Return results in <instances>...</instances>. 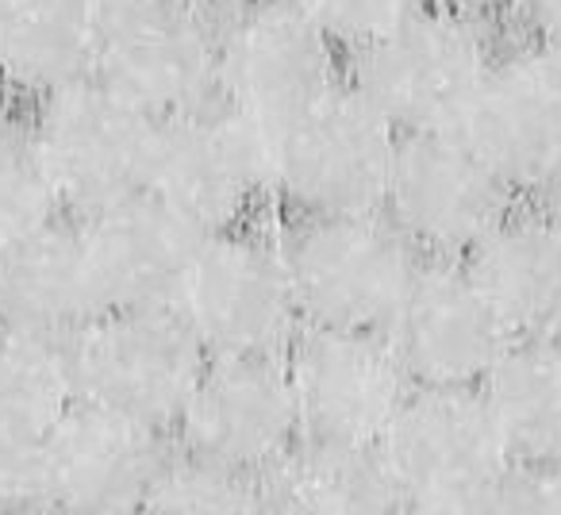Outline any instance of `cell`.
<instances>
[{"label":"cell","instance_id":"cell-16","mask_svg":"<svg viewBox=\"0 0 561 515\" xmlns=\"http://www.w3.org/2000/svg\"><path fill=\"white\" fill-rule=\"evenodd\" d=\"M170 450L165 431L78 400L43 443L50 512H147Z\"/></svg>","mask_w":561,"mask_h":515},{"label":"cell","instance_id":"cell-30","mask_svg":"<svg viewBox=\"0 0 561 515\" xmlns=\"http://www.w3.org/2000/svg\"><path fill=\"white\" fill-rule=\"evenodd\" d=\"M427 4L450 9L469 20H481V24H496L500 16H512L515 12V0H427Z\"/></svg>","mask_w":561,"mask_h":515},{"label":"cell","instance_id":"cell-14","mask_svg":"<svg viewBox=\"0 0 561 515\" xmlns=\"http://www.w3.org/2000/svg\"><path fill=\"white\" fill-rule=\"evenodd\" d=\"M385 339L412 385L481 389L515 335L461 262L427 258L385 323Z\"/></svg>","mask_w":561,"mask_h":515},{"label":"cell","instance_id":"cell-8","mask_svg":"<svg viewBox=\"0 0 561 515\" xmlns=\"http://www.w3.org/2000/svg\"><path fill=\"white\" fill-rule=\"evenodd\" d=\"M173 312L211 354H285L300 312L273 227L262 219L201 239Z\"/></svg>","mask_w":561,"mask_h":515},{"label":"cell","instance_id":"cell-20","mask_svg":"<svg viewBox=\"0 0 561 515\" xmlns=\"http://www.w3.org/2000/svg\"><path fill=\"white\" fill-rule=\"evenodd\" d=\"M101 0H0V89L20 101L96 73Z\"/></svg>","mask_w":561,"mask_h":515},{"label":"cell","instance_id":"cell-18","mask_svg":"<svg viewBox=\"0 0 561 515\" xmlns=\"http://www.w3.org/2000/svg\"><path fill=\"white\" fill-rule=\"evenodd\" d=\"M101 312V285L73 216L0 250V328L70 339Z\"/></svg>","mask_w":561,"mask_h":515},{"label":"cell","instance_id":"cell-4","mask_svg":"<svg viewBox=\"0 0 561 515\" xmlns=\"http://www.w3.org/2000/svg\"><path fill=\"white\" fill-rule=\"evenodd\" d=\"M219 24V104L277 135L346 81L343 50L300 0H231Z\"/></svg>","mask_w":561,"mask_h":515},{"label":"cell","instance_id":"cell-7","mask_svg":"<svg viewBox=\"0 0 561 515\" xmlns=\"http://www.w3.org/2000/svg\"><path fill=\"white\" fill-rule=\"evenodd\" d=\"M78 400L173 435L208 351L173 308H108L70 335Z\"/></svg>","mask_w":561,"mask_h":515},{"label":"cell","instance_id":"cell-27","mask_svg":"<svg viewBox=\"0 0 561 515\" xmlns=\"http://www.w3.org/2000/svg\"><path fill=\"white\" fill-rule=\"evenodd\" d=\"M43 443L0 431V512H50Z\"/></svg>","mask_w":561,"mask_h":515},{"label":"cell","instance_id":"cell-11","mask_svg":"<svg viewBox=\"0 0 561 515\" xmlns=\"http://www.w3.org/2000/svg\"><path fill=\"white\" fill-rule=\"evenodd\" d=\"M515 196L458 131H415L400 135L381 211L423 258L461 262Z\"/></svg>","mask_w":561,"mask_h":515},{"label":"cell","instance_id":"cell-26","mask_svg":"<svg viewBox=\"0 0 561 515\" xmlns=\"http://www.w3.org/2000/svg\"><path fill=\"white\" fill-rule=\"evenodd\" d=\"M300 4L339 43L343 55H354L415 16L427 0H300Z\"/></svg>","mask_w":561,"mask_h":515},{"label":"cell","instance_id":"cell-10","mask_svg":"<svg viewBox=\"0 0 561 515\" xmlns=\"http://www.w3.org/2000/svg\"><path fill=\"white\" fill-rule=\"evenodd\" d=\"M96 78L154 119L219 104V24L201 0L104 12Z\"/></svg>","mask_w":561,"mask_h":515},{"label":"cell","instance_id":"cell-33","mask_svg":"<svg viewBox=\"0 0 561 515\" xmlns=\"http://www.w3.org/2000/svg\"><path fill=\"white\" fill-rule=\"evenodd\" d=\"M104 9H131V4H158V0H101Z\"/></svg>","mask_w":561,"mask_h":515},{"label":"cell","instance_id":"cell-24","mask_svg":"<svg viewBox=\"0 0 561 515\" xmlns=\"http://www.w3.org/2000/svg\"><path fill=\"white\" fill-rule=\"evenodd\" d=\"M66 208L47 173L27 112L0 108V250L62 219Z\"/></svg>","mask_w":561,"mask_h":515},{"label":"cell","instance_id":"cell-28","mask_svg":"<svg viewBox=\"0 0 561 515\" xmlns=\"http://www.w3.org/2000/svg\"><path fill=\"white\" fill-rule=\"evenodd\" d=\"M496 512L561 515V469L515 466L504 484V492H500V500H496Z\"/></svg>","mask_w":561,"mask_h":515},{"label":"cell","instance_id":"cell-25","mask_svg":"<svg viewBox=\"0 0 561 515\" xmlns=\"http://www.w3.org/2000/svg\"><path fill=\"white\" fill-rule=\"evenodd\" d=\"M147 512L165 515H242L265 512V492L257 477L239 469L216 466V461L173 446L150 489Z\"/></svg>","mask_w":561,"mask_h":515},{"label":"cell","instance_id":"cell-15","mask_svg":"<svg viewBox=\"0 0 561 515\" xmlns=\"http://www.w3.org/2000/svg\"><path fill=\"white\" fill-rule=\"evenodd\" d=\"M454 131L519 196L538 193L561 162V78L542 43L500 47Z\"/></svg>","mask_w":561,"mask_h":515},{"label":"cell","instance_id":"cell-23","mask_svg":"<svg viewBox=\"0 0 561 515\" xmlns=\"http://www.w3.org/2000/svg\"><path fill=\"white\" fill-rule=\"evenodd\" d=\"M73 404L70 339L0 328V431L47 438Z\"/></svg>","mask_w":561,"mask_h":515},{"label":"cell","instance_id":"cell-13","mask_svg":"<svg viewBox=\"0 0 561 515\" xmlns=\"http://www.w3.org/2000/svg\"><path fill=\"white\" fill-rule=\"evenodd\" d=\"M285 362L300 427L312 438L377 446L415 389L385 331L300 328Z\"/></svg>","mask_w":561,"mask_h":515},{"label":"cell","instance_id":"cell-17","mask_svg":"<svg viewBox=\"0 0 561 515\" xmlns=\"http://www.w3.org/2000/svg\"><path fill=\"white\" fill-rule=\"evenodd\" d=\"M108 308H173L201 234L154 193L78 219Z\"/></svg>","mask_w":561,"mask_h":515},{"label":"cell","instance_id":"cell-21","mask_svg":"<svg viewBox=\"0 0 561 515\" xmlns=\"http://www.w3.org/2000/svg\"><path fill=\"white\" fill-rule=\"evenodd\" d=\"M265 512L293 515H385L400 512L377 446L335 443L300 435L270 473L262 477Z\"/></svg>","mask_w":561,"mask_h":515},{"label":"cell","instance_id":"cell-1","mask_svg":"<svg viewBox=\"0 0 561 515\" xmlns=\"http://www.w3.org/2000/svg\"><path fill=\"white\" fill-rule=\"evenodd\" d=\"M300 328L385 331L427 258L385 211L280 216L273 224Z\"/></svg>","mask_w":561,"mask_h":515},{"label":"cell","instance_id":"cell-6","mask_svg":"<svg viewBox=\"0 0 561 515\" xmlns=\"http://www.w3.org/2000/svg\"><path fill=\"white\" fill-rule=\"evenodd\" d=\"M32 131L66 216L85 219L150 188L162 119L96 73L32 101Z\"/></svg>","mask_w":561,"mask_h":515},{"label":"cell","instance_id":"cell-9","mask_svg":"<svg viewBox=\"0 0 561 515\" xmlns=\"http://www.w3.org/2000/svg\"><path fill=\"white\" fill-rule=\"evenodd\" d=\"M147 193L201 239L257 224L273 208L270 135L224 104L162 119Z\"/></svg>","mask_w":561,"mask_h":515},{"label":"cell","instance_id":"cell-2","mask_svg":"<svg viewBox=\"0 0 561 515\" xmlns=\"http://www.w3.org/2000/svg\"><path fill=\"white\" fill-rule=\"evenodd\" d=\"M400 512H496L515 461L481 389L415 385L377 443Z\"/></svg>","mask_w":561,"mask_h":515},{"label":"cell","instance_id":"cell-22","mask_svg":"<svg viewBox=\"0 0 561 515\" xmlns=\"http://www.w3.org/2000/svg\"><path fill=\"white\" fill-rule=\"evenodd\" d=\"M481 397L515 466L561 469V335L512 339Z\"/></svg>","mask_w":561,"mask_h":515},{"label":"cell","instance_id":"cell-29","mask_svg":"<svg viewBox=\"0 0 561 515\" xmlns=\"http://www.w3.org/2000/svg\"><path fill=\"white\" fill-rule=\"evenodd\" d=\"M515 20L527 27L535 39L561 35V0H515Z\"/></svg>","mask_w":561,"mask_h":515},{"label":"cell","instance_id":"cell-32","mask_svg":"<svg viewBox=\"0 0 561 515\" xmlns=\"http://www.w3.org/2000/svg\"><path fill=\"white\" fill-rule=\"evenodd\" d=\"M546 47V55H550V62H553V70H558V78H561V35H553V39H538Z\"/></svg>","mask_w":561,"mask_h":515},{"label":"cell","instance_id":"cell-19","mask_svg":"<svg viewBox=\"0 0 561 515\" xmlns=\"http://www.w3.org/2000/svg\"><path fill=\"white\" fill-rule=\"evenodd\" d=\"M461 266L515 339L561 335V227L538 204L515 201Z\"/></svg>","mask_w":561,"mask_h":515},{"label":"cell","instance_id":"cell-12","mask_svg":"<svg viewBox=\"0 0 561 515\" xmlns=\"http://www.w3.org/2000/svg\"><path fill=\"white\" fill-rule=\"evenodd\" d=\"M173 435L181 450L262 481L305 435L285 354H211Z\"/></svg>","mask_w":561,"mask_h":515},{"label":"cell","instance_id":"cell-3","mask_svg":"<svg viewBox=\"0 0 561 515\" xmlns=\"http://www.w3.org/2000/svg\"><path fill=\"white\" fill-rule=\"evenodd\" d=\"M496 55L492 24L423 4L389 35L346 55V85L400 135L454 131Z\"/></svg>","mask_w":561,"mask_h":515},{"label":"cell","instance_id":"cell-31","mask_svg":"<svg viewBox=\"0 0 561 515\" xmlns=\"http://www.w3.org/2000/svg\"><path fill=\"white\" fill-rule=\"evenodd\" d=\"M538 208L546 211V216L553 219V224L561 227V162H558V170L550 173V178L542 181V188H538Z\"/></svg>","mask_w":561,"mask_h":515},{"label":"cell","instance_id":"cell-5","mask_svg":"<svg viewBox=\"0 0 561 515\" xmlns=\"http://www.w3.org/2000/svg\"><path fill=\"white\" fill-rule=\"evenodd\" d=\"M400 131L351 85L270 135V193L280 216H366L385 208Z\"/></svg>","mask_w":561,"mask_h":515}]
</instances>
